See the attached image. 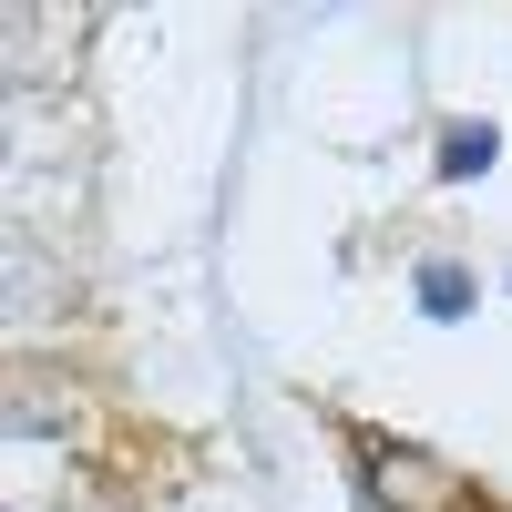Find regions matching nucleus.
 <instances>
[{"label": "nucleus", "instance_id": "nucleus-1", "mask_svg": "<svg viewBox=\"0 0 512 512\" xmlns=\"http://www.w3.org/2000/svg\"><path fill=\"white\" fill-rule=\"evenodd\" d=\"M410 297H420V318H441V328H461V318H472V267H451V256H431V267H420L410 277Z\"/></svg>", "mask_w": 512, "mask_h": 512}, {"label": "nucleus", "instance_id": "nucleus-2", "mask_svg": "<svg viewBox=\"0 0 512 512\" xmlns=\"http://www.w3.org/2000/svg\"><path fill=\"white\" fill-rule=\"evenodd\" d=\"M492 164H502V134H492L482 113H472V123H451V134H441V175H451V185H482Z\"/></svg>", "mask_w": 512, "mask_h": 512}]
</instances>
